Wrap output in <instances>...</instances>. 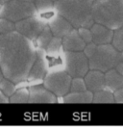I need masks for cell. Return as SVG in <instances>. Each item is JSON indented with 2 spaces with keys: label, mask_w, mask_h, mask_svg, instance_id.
Instances as JSON below:
<instances>
[{
  "label": "cell",
  "mask_w": 123,
  "mask_h": 132,
  "mask_svg": "<svg viewBox=\"0 0 123 132\" xmlns=\"http://www.w3.org/2000/svg\"><path fill=\"white\" fill-rule=\"evenodd\" d=\"M35 60L34 42L16 31L0 35V69L4 78L15 84L27 80Z\"/></svg>",
  "instance_id": "1"
},
{
  "label": "cell",
  "mask_w": 123,
  "mask_h": 132,
  "mask_svg": "<svg viewBox=\"0 0 123 132\" xmlns=\"http://www.w3.org/2000/svg\"><path fill=\"white\" fill-rule=\"evenodd\" d=\"M93 0H57L54 4L56 14L65 18L73 28H91L94 24L91 16Z\"/></svg>",
  "instance_id": "2"
},
{
  "label": "cell",
  "mask_w": 123,
  "mask_h": 132,
  "mask_svg": "<svg viewBox=\"0 0 123 132\" xmlns=\"http://www.w3.org/2000/svg\"><path fill=\"white\" fill-rule=\"evenodd\" d=\"M91 16L94 23L118 29L123 26V0H93Z\"/></svg>",
  "instance_id": "3"
},
{
  "label": "cell",
  "mask_w": 123,
  "mask_h": 132,
  "mask_svg": "<svg viewBox=\"0 0 123 132\" xmlns=\"http://www.w3.org/2000/svg\"><path fill=\"white\" fill-rule=\"evenodd\" d=\"M119 62V52L112 44H102L96 45L93 54L89 58V67L90 70L104 73L115 69Z\"/></svg>",
  "instance_id": "4"
},
{
  "label": "cell",
  "mask_w": 123,
  "mask_h": 132,
  "mask_svg": "<svg viewBox=\"0 0 123 132\" xmlns=\"http://www.w3.org/2000/svg\"><path fill=\"white\" fill-rule=\"evenodd\" d=\"M37 14V9L32 2L10 0L0 6V19H8L14 23Z\"/></svg>",
  "instance_id": "5"
},
{
  "label": "cell",
  "mask_w": 123,
  "mask_h": 132,
  "mask_svg": "<svg viewBox=\"0 0 123 132\" xmlns=\"http://www.w3.org/2000/svg\"><path fill=\"white\" fill-rule=\"evenodd\" d=\"M61 62L65 70L71 78H84L89 72V59L84 52H70L63 50Z\"/></svg>",
  "instance_id": "6"
},
{
  "label": "cell",
  "mask_w": 123,
  "mask_h": 132,
  "mask_svg": "<svg viewBox=\"0 0 123 132\" xmlns=\"http://www.w3.org/2000/svg\"><path fill=\"white\" fill-rule=\"evenodd\" d=\"M72 78L64 69L48 71L44 77L43 87L57 97H64L69 93Z\"/></svg>",
  "instance_id": "7"
},
{
  "label": "cell",
  "mask_w": 123,
  "mask_h": 132,
  "mask_svg": "<svg viewBox=\"0 0 123 132\" xmlns=\"http://www.w3.org/2000/svg\"><path fill=\"white\" fill-rule=\"evenodd\" d=\"M15 31L17 33L34 42L47 25V19L40 14H37L20 21L15 22Z\"/></svg>",
  "instance_id": "8"
},
{
  "label": "cell",
  "mask_w": 123,
  "mask_h": 132,
  "mask_svg": "<svg viewBox=\"0 0 123 132\" xmlns=\"http://www.w3.org/2000/svg\"><path fill=\"white\" fill-rule=\"evenodd\" d=\"M49 71L46 53L43 49L36 47V60L28 74V81H42Z\"/></svg>",
  "instance_id": "9"
},
{
  "label": "cell",
  "mask_w": 123,
  "mask_h": 132,
  "mask_svg": "<svg viewBox=\"0 0 123 132\" xmlns=\"http://www.w3.org/2000/svg\"><path fill=\"white\" fill-rule=\"evenodd\" d=\"M47 26L49 27L53 36L60 39L64 38L73 29L72 25L65 18L56 13L52 14L47 19Z\"/></svg>",
  "instance_id": "10"
},
{
  "label": "cell",
  "mask_w": 123,
  "mask_h": 132,
  "mask_svg": "<svg viewBox=\"0 0 123 132\" xmlns=\"http://www.w3.org/2000/svg\"><path fill=\"white\" fill-rule=\"evenodd\" d=\"M29 90V102L28 103H56L57 96L50 91L44 88L43 85H33Z\"/></svg>",
  "instance_id": "11"
},
{
  "label": "cell",
  "mask_w": 123,
  "mask_h": 132,
  "mask_svg": "<svg viewBox=\"0 0 123 132\" xmlns=\"http://www.w3.org/2000/svg\"><path fill=\"white\" fill-rule=\"evenodd\" d=\"M86 43L79 36L78 30L73 28L68 34L61 38L63 50L70 52H82L86 46Z\"/></svg>",
  "instance_id": "12"
},
{
  "label": "cell",
  "mask_w": 123,
  "mask_h": 132,
  "mask_svg": "<svg viewBox=\"0 0 123 132\" xmlns=\"http://www.w3.org/2000/svg\"><path fill=\"white\" fill-rule=\"evenodd\" d=\"M91 34H92V43L96 45H102V44H112L113 31L109 29L101 24L94 23L91 28Z\"/></svg>",
  "instance_id": "13"
},
{
  "label": "cell",
  "mask_w": 123,
  "mask_h": 132,
  "mask_svg": "<svg viewBox=\"0 0 123 132\" xmlns=\"http://www.w3.org/2000/svg\"><path fill=\"white\" fill-rule=\"evenodd\" d=\"M84 81L86 83L87 90L92 94L97 91L106 89L105 82H104V73L101 71L90 70L84 77Z\"/></svg>",
  "instance_id": "14"
},
{
  "label": "cell",
  "mask_w": 123,
  "mask_h": 132,
  "mask_svg": "<svg viewBox=\"0 0 123 132\" xmlns=\"http://www.w3.org/2000/svg\"><path fill=\"white\" fill-rule=\"evenodd\" d=\"M104 82L105 88L113 93L123 87V76L120 75L115 69H112L104 72Z\"/></svg>",
  "instance_id": "15"
},
{
  "label": "cell",
  "mask_w": 123,
  "mask_h": 132,
  "mask_svg": "<svg viewBox=\"0 0 123 132\" xmlns=\"http://www.w3.org/2000/svg\"><path fill=\"white\" fill-rule=\"evenodd\" d=\"M93 94L90 91H84L79 93H68L64 96V102L65 103H91L92 102Z\"/></svg>",
  "instance_id": "16"
},
{
  "label": "cell",
  "mask_w": 123,
  "mask_h": 132,
  "mask_svg": "<svg viewBox=\"0 0 123 132\" xmlns=\"http://www.w3.org/2000/svg\"><path fill=\"white\" fill-rule=\"evenodd\" d=\"M93 103H115L113 93L108 89H103L100 91L93 93L92 96Z\"/></svg>",
  "instance_id": "17"
},
{
  "label": "cell",
  "mask_w": 123,
  "mask_h": 132,
  "mask_svg": "<svg viewBox=\"0 0 123 132\" xmlns=\"http://www.w3.org/2000/svg\"><path fill=\"white\" fill-rule=\"evenodd\" d=\"M53 37H54V36H53L52 32L50 31L49 27L46 25L44 27V29L41 31V33L38 36L36 40H35V43H36V47L45 50L46 46L48 45V44L50 43V40H52Z\"/></svg>",
  "instance_id": "18"
},
{
  "label": "cell",
  "mask_w": 123,
  "mask_h": 132,
  "mask_svg": "<svg viewBox=\"0 0 123 132\" xmlns=\"http://www.w3.org/2000/svg\"><path fill=\"white\" fill-rule=\"evenodd\" d=\"M54 4L53 0H35L34 5L37 9L38 14L44 15L46 14H52L54 11Z\"/></svg>",
  "instance_id": "19"
},
{
  "label": "cell",
  "mask_w": 123,
  "mask_h": 132,
  "mask_svg": "<svg viewBox=\"0 0 123 132\" xmlns=\"http://www.w3.org/2000/svg\"><path fill=\"white\" fill-rule=\"evenodd\" d=\"M10 103H28L29 102V90L26 87L19 88L9 97Z\"/></svg>",
  "instance_id": "20"
},
{
  "label": "cell",
  "mask_w": 123,
  "mask_h": 132,
  "mask_svg": "<svg viewBox=\"0 0 123 132\" xmlns=\"http://www.w3.org/2000/svg\"><path fill=\"white\" fill-rule=\"evenodd\" d=\"M45 53L47 55H58L63 52V46H61V39L57 37H53L50 43L45 48Z\"/></svg>",
  "instance_id": "21"
},
{
  "label": "cell",
  "mask_w": 123,
  "mask_h": 132,
  "mask_svg": "<svg viewBox=\"0 0 123 132\" xmlns=\"http://www.w3.org/2000/svg\"><path fill=\"white\" fill-rule=\"evenodd\" d=\"M118 52H123V26L113 31L112 44Z\"/></svg>",
  "instance_id": "22"
},
{
  "label": "cell",
  "mask_w": 123,
  "mask_h": 132,
  "mask_svg": "<svg viewBox=\"0 0 123 132\" xmlns=\"http://www.w3.org/2000/svg\"><path fill=\"white\" fill-rule=\"evenodd\" d=\"M0 91L6 96L10 97L16 91V87H15V83H13L12 81L6 79V78H3L0 81Z\"/></svg>",
  "instance_id": "23"
},
{
  "label": "cell",
  "mask_w": 123,
  "mask_h": 132,
  "mask_svg": "<svg viewBox=\"0 0 123 132\" xmlns=\"http://www.w3.org/2000/svg\"><path fill=\"white\" fill-rule=\"evenodd\" d=\"M84 91H87L84 78H72L71 83H70L69 93H79L84 92Z\"/></svg>",
  "instance_id": "24"
},
{
  "label": "cell",
  "mask_w": 123,
  "mask_h": 132,
  "mask_svg": "<svg viewBox=\"0 0 123 132\" xmlns=\"http://www.w3.org/2000/svg\"><path fill=\"white\" fill-rule=\"evenodd\" d=\"M15 31V24L8 19H0V35L9 34Z\"/></svg>",
  "instance_id": "25"
},
{
  "label": "cell",
  "mask_w": 123,
  "mask_h": 132,
  "mask_svg": "<svg viewBox=\"0 0 123 132\" xmlns=\"http://www.w3.org/2000/svg\"><path fill=\"white\" fill-rule=\"evenodd\" d=\"M78 33H79V36L81 37V39L86 43V44H90V43H92V34H91V31L90 28H86V27H81V28H78Z\"/></svg>",
  "instance_id": "26"
},
{
  "label": "cell",
  "mask_w": 123,
  "mask_h": 132,
  "mask_svg": "<svg viewBox=\"0 0 123 132\" xmlns=\"http://www.w3.org/2000/svg\"><path fill=\"white\" fill-rule=\"evenodd\" d=\"M95 48H96V44H93V43H90V44H86V46H85V48H84L83 52H84V54L87 56V59L93 54Z\"/></svg>",
  "instance_id": "27"
},
{
  "label": "cell",
  "mask_w": 123,
  "mask_h": 132,
  "mask_svg": "<svg viewBox=\"0 0 123 132\" xmlns=\"http://www.w3.org/2000/svg\"><path fill=\"white\" fill-rule=\"evenodd\" d=\"M113 97L116 103H123V87L113 92Z\"/></svg>",
  "instance_id": "28"
},
{
  "label": "cell",
  "mask_w": 123,
  "mask_h": 132,
  "mask_svg": "<svg viewBox=\"0 0 123 132\" xmlns=\"http://www.w3.org/2000/svg\"><path fill=\"white\" fill-rule=\"evenodd\" d=\"M115 70H116L120 75H122L123 76V62L118 63V64L116 66V68H115Z\"/></svg>",
  "instance_id": "29"
},
{
  "label": "cell",
  "mask_w": 123,
  "mask_h": 132,
  "mask_svg": "<svg viewBox=\"0 0 123 132\" xmlns=\"http://www.w3.org/2000/svg\"><path fill=\"white\" fill-rule=\"evenodd\" d=\"M0 103H9V97L0 91Z\"/></svg>",
  "instance_id": "30"
},
{
  "label": "cell",
  "mask_w": 123,
  "mask_h": 132,
  "mask_svg": "<svg viewBox=\"0 0 123 132\" xmlns=\"http://www.w3.org/2000/svg\"><path fill=\"white\" fill-rule=\"evenodd\" d=\"M119 60L120 62H123V52H119Z\"/></svg>",
  "instance_id": "31"
},
{
  "label": "cell",
  "mask_w": 123,
  "mask_h": 132,
  "mask_svg": "<svg viewBox=\"0 0 123 132\" xmlns=\"http://www.w3.org/2000/svg\"><path fill=\"white\" fill-rule=\"evenodd\" d=\"M4 78V75H3V72H2V70H1V69H0V81L2 80Z\"/></svg>",
  "instance_id": "32"
},
{
  "label": "cell",
  "mask_w": 123,
  "mask_h": 132,
  "mask_svg": "<svg viewBox=\"0 0 123 132\" xmlns=\"http://www.w3.org/2000/svg\"><path fill=\"white\" fill-rule=\"evenodd\" d=\"M9 1H10V0H0V4L3 5V4L7 3V2H9Z\"/></svg>",
  "instance_id": "33"
},
{
  "label": "cell",
  "mask_w": 123,
  "mask_h": 132,
  "mask_svg": "<svg viewBox=\"0 0 123 132\" xmlns=\"http://www.w3.org/2000/svg\"><path fill=\"white\" fill-rule=\"evenodd\" d=\"M20 1H25V2H32V3H34L35 0H20Z\"/></svg>",
  "instance_id": "34"
},
{
  "label": "cell",
  "mask_w": 123,
  "mask_h": 132,
  "mask_svg": "<svg viewBox=\"0 0 123 132\" xmlns=\"http://www.w3.org/2000/svg\"><path fill=\"white\" fill-rule=\"evenodd\" d=\"M53 1H54V2H56V1H57V0H53Z\"/></svg>",
  "instance_id": "35"
}]
</instances>
